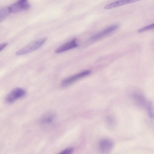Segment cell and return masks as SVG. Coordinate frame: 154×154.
Instances as JSON below:
<instances>
[{
	"label": "cell",
	"mask_w": 154,
	"mask_h": 154,
	"mask_svg": "<svg viewBox=\"0 0 154 154\" xmlns=\"http://www.w3.org/2000/svg\"><path fill=\"white\" fill-rule=\"evenodd\" d=\"M153 29H154V23L139 29L137 32L139 33H141Z\"/></svg>",
	"instance_id": "12"
},
{
	"label": "cell",
	"mask_w": 154,
	"mask_h": 154,
	"mask_svg": "<svg viewBox=\"0 0 154 154\" xmlns=\"http://www.w3.org/2000/svg\"><path fill=\"white\" fill-rule=\"evenodd\" d=\"M73 151V149L72 148H66L62 151L60 153L63 154H69L72 153Z\"/></svg>",
	"instance_id": "13"
},
{
	"label": "cell",
	"mask_w": 154,
	"mask_h": 154,
	"mask_svg": "<svg viewBox=\"0 0 154 154\" xmlns=\"http://www.w3.org/2000/svg\"><path fill=\"white\" fill-rule=\"evenodd\" d=\"M30 7L28 0H18L8 8L10 13H15L29 9Z\"/></svg>",
	"instance_id": "3"
},
{
	"label": "cell",
	"mask_w": 154,
	"mask_h": 154,
	"mask_svg": "<svg viewBox=\"0 0 154 154\" xmlns=\"http://www.w3.org/2000/svg\"><path fill=\"white\" fill-rule=\"evenodd\" d=\"M114 146L113 142L109 139L104 138L99 143L98 148L99 151L103 153H107L110 152Z\"/></svg>",
	"instance_id": "6"
},
{
	"label": "cell",
	"mask_w": 154,
	"mask_h": 154,
	"mask_svg": "<svg viewBox=\"0 0 154 154\" xmlns=\"http://www.w3.org/2000/svg\"><path fill=\"white\" fill-rule=\"evenodd\" d=\"M7 43H4L1 44L0 45V50L1 51L4 49L5 47L7 46Z\"/></svg>",
	"instance_id": "14"
},
{
	"label": "cell",
	"mask_w": 154,
	"mask_h": 154,
	"mask_svg": "<svg viewBox=\"0 0 154 154\" xmlns=\"http://www.w3.org/2000/svg\"><path fill=\"white\" fill-rule=\"evenodd\" d=\"M46 39V38H43L35 40L17 51L16 54L17 55H21L31 52L41 46Z\"/></svg>",
	"instance_id": "1"
},
{
	"label": "cell",
	"mask_w": 154,
	"mask_h": 154,
	"mask_svg": "<svg viewBox=\"0 0 154 154\" xmlns=\"http://www.w3.org/2000/svg\"><path fill=\"white\" fill-rule=\"evenodd\" d=\"M133 98L136 105L140 108L146 107L147 100L142 94L135 93L133 94Z\"/></svg>",
	"instance_id": "8"
},
{
	"label": "cell",
	"mask_w": 154,
	"mask_h": 154,
	"mask_svg": "<svg viewBox=\"0 0 154 154\" xmlns=\"http://www.w3.org/2000/svg\"><path fill=\"white\" fill-rule=\"evenodd\" d=\"M55 114L52 112H48L44 115L41 118V123L44 125H48L53 122L56 118Z\"/></svg>",
	"instance_id": "9"
},
{
	"label": "cell",
	"mask_w": 154,
	"mask_h": 154,
	"mask_svg": "<svg viewBox=\"0 0 154 154\" xmlns=\"http://www.w3.org/2000/svg\"><path fill=\"white\" fill-rule=\"evenodd\" d=\"M90 73V70H85L67 78L62 81L61 86L62 87H66L79 79L89 75Z\"/></svg>",
	"instance_id": "4"
},
{
	"label": "cell",
	"mask_w": 154,
	"mask_h": 154,
	"mask_svg": "<svg viewBox=\"0 0 154 154\" xmlns=\"http://www.w3.org/2000/svg\"><path fill=\"white\" fill-rule=\"evenodd\" d=\"M119 27V25L117 24L110 26L93 36L90 38L89 41L92 42L99 39L116 30Z\"/></svg>",
	"instance_id": "5"
},
{
	"label": "cell",
	"mask_w": 154,
	"mask_h": 154,
	"mask_svg": "<svg viewBox=\"0 0 154 154\" xmlns=\"http://www.w3.org/2000/svg\"><path fill=\"white\" fill-rule=\"evenodd\" d=\"M78 45L76 39H74L60 46L55 51V52L59 54L77 47Z\"/></svg>",
	"instance_id": "7"
},
{
	"label": "cell",
	"mask_w": 154,
	"mask_h": 154,
	"mask_svg": "<svg viewBox=\"0 0 154 154\" xmlns=\"http://www.w3.org/2000/svg\"><path fill=\"white\" fill-rule=\"evenodd\" d=\"M148 115L151 119L154 118V104L149 100H147L146 106Z\"/></svg>",
	"instance_id": "10"
},
{
	"label": "cell",
	"mask_w": 154,
	"mask_h": 154,
	"mask_svg": "<svg viewBox=\"0 0 154 154\" xmlns=\"http://www.w3.org/2000/svg\"><path fill=\"white\" fill-rule=\"evenodd\" d=\"M26 94V91L23 89L21 88H15L11 91L6 96V101L9 103H13L24 97Z\"/></svg>",
	"instance_id": "2"
},
{
	"label": "cell",
	"mask_w": 154,
	"mask_h": 154,
	"mask_svg": "<svg viewBox=\"0 0 154 154\" xmlns=\"http://www.w3.org/2000/svg\"><path fill=\"white\" fill-rule=\"evenodd\" d=\"M10 12L8 7H3L0 9V21H3Z\"/></svg>",
	"instance_id": "11"
}]
</instances>
